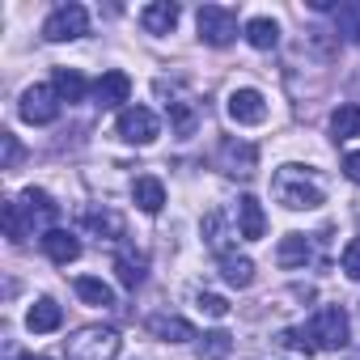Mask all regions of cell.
Returning <instances> with one entry per match:
<instances>
[{
  "label": "cell",
  "instance_id": "cell-1",
  "mask_svg": "<svg viewBox=\"0 0 360 360\" xmlns=\"http://www.w3.org/2000/svg\"><path fill=\"white\" fill-rule=\"evenodd\" d=\"M5 233H9V242H26L30 233H51L56 229V217H60V204L47 195V191H39V187H26L18 200H9L5 204Z\"/></svg>",
  "mask_w": 360,
  "mask_h": 360
},
{
  "label": "cell",
  "instance_id": "cell-2",
  "mask_svg": "<svg viewBox=\"0 0 360 360\" xmlns=\"http://www.w3.org/2000/svg\"><path fill=\"white\" fill-rule=\"evenodd\" d=\"M271 195H276V204H284V208H292V212H309V208L322 204V187L314 183V174H305L301 165L276 169V178H271Z\"/></svg>",
  "mask_w": 360,
  "mask_h": 360
},
{
  "label": "cell",
  "instance_id": "cell-3",
  "mask_svg": "<svg viewBox=\"0 0 360 360\" xmlns=\"http://www.w3.org/2000/svg\"><path fill=\"white\" fill-rule=\"evenodd\" d=\"M123 347L115 326H81L72 339H64L68 360H115Z\"/></svg>",
  "mask_w": 360,
  "mask_h": 360
},
{
  "label": "cell",
  "instance_id": "cell-4",
  "mask_svg": "<svg viewBox=\"0 0 360 360\" xmlns=\"http://www.w3.org/2000/svg\"><path fill=\"white\" fill-rule=\"evenodd\" d=\"M195 26H200V39L208 47H229L238 39V13L225 9V5H204L195 13Z\"/></svg>",
  "mask_w": 360,
  "mask_h": 360
},
{
  "label": "cell",
  "instance_id": "cell-5",
  "mask_svg": "<svg viewBox=\"0 0 360 360\" xmlns=\"http://www.w3.org/2000/svg\"><path fill=\"white\" fill-rule=\"evenodd\" d=\"M305 330H309V339H314V347H318V352H322V347H326V352H335V347H343V343H347V314H343L339 305H322Z\"/></svg>",
  "mask_w": 360,
  "mask_h": 360
},
{
  "label": "cell",
  "instance_id": "cell-6",
  "mask_svg": "<svg viewBox=\"0 0 360 360\" xmlns=\"http://www.w3.org/2000/svg\"><path fill=\"white\" fill-rule=\"evenodd\" d=\"M89 30V13L81 5H60L47 22H43V39L47 43H72Z\"/></svg>",
  "mask_w": 360,
  "mask_h": 360
},
{
  "label": "cell",
  "instance_id": "cell-7",
  "mask_svg": "<svg viewBox=\"0 0 360 360\" xmlns=\"http://www.w3.org/2000/svg\"><path fill=\"white\" fill-rule=\"evenodd\" d=\"M18 115L26 119V123H56L60 119V94L51 89V85H30L26 94H22V106H18Z\"/></svg>",
  "mask_w": 360,
  "mask_h": 360
},
{
  "label": "cell",
  "instance_id": "cell-8",
  "mask_svg": "<svg viewBox=\"0 0 360 360\" xmlns=\"http://www.w3.org/2000/svg\"><path fill=\"white\" fill-rule=\"evenodd\" d=\"M157 131H161V123H157V115L148 106H123L119 110V136L127 144H153Z\"/></svg>",
  "mask_w": 360,
  "mask_h": 360
},
{
  "label": "cell",
  "instance_id": "cell-9",
  "mask_svg": "<svg viewBox=\"0 0 360 360\" xmlns=\"http://www.w3.org/2000/svg\"><path fill=\"white\" fill-rule=\"evenodd\" d=\"M217 165H221L225 174H233V178H250V174L259 169V148L246 144V140H225V144L217 148Z\"/></svg>",
  "mask_w": 360,
  "mask_h": 360
},
{
  "label": "cell",
  "instance_id": "cell-10",
  "mask_svg": "<svg viewBox=\"0 0 360 360\" xmlns=\"http://www.w3.org/2000/svg\"><path fill=\"white\" fill-rule=\"evenodd\" d=\"M229 119L242 123V127L263 123V119H267V102H263V94H259V89H233V94H229Z\"/></svg>",
  "mask_w": 360,
  "mask_h": 360
},
{
  "label": "cell",
  "instance_id": "cell-11",
  "mask_svg": "<svg viewBox=\"0 0 360 360\" xmlns=\"http://www.w3.org/2000/svg\"><path fill=\"white\" fill-rule=\"evenodd\" d=\"M94 98H98V106H102V110L123 106V102L131 98V77H127V72H119V68L102 72V77H98V85H94Z\"/></svg>",
  "mask_w": 360,
  "mask_h": 360
},
{
  "label": "cell",
  "instance_id": "cell-12",
  "mask_svg": "<svg viewBox=\"0 0 360 360\" xmlns=\"http://www.w3.org/2000/svg\"><path fill=\"white\" fill-rule=\"evenodd\" d=\"M148 330H153L157 339H165V343H187V339H200V335H195V326H191L187 318H178V314H153V318H148Z\"/></svg>",
  "mask_w": 360,
  "mask_h": 360
},
{
  "label": "cell",
  "instance_id": "cell-13",
  "mask_svg": "<svg viewBox=\"0 0 360 360\" xmlns=\"http://www.w3.org/2000/svg\"><path fill=\"white\" fill-rule=\"evenodd\" d=\"M43 250H47V259H51L56 267H68V263L81 259V242H77L68 229H51V233H43Z\"/></svg>",
  "mask_w": 360,
  "mask_h": 360
},
{
  "label": "cell",
  "instance_id": "cell-14",
  "mask_svg": "<svg viewBox=\"0 0 360 360\" xmlns=\"http://www.w3.org/2000/svg\"><path fill=\"white\" fill-rule=\"evenodd\" d=\"M131 200H136V208H140V212L157 217V212L165 208V187H161V178H153V174L136 178V183H131Z\"/></svg>",
  "mask_w": 360,
  "mask_h": 360
},
{
  "label": "cell",
  "instance_id": "cell-15",
  "mask_svg": "<svg viewBox=\"0 0 360 360\" xmlns=\"http://www.w3.org/2000/svg\"><path fill=\"white\" fill-rule=\"evenodd\" d=\"M263 229H267L263 204H259L255 195H242V200H238V233H242L246 242H259V238H263Z\"/></svg>",
  "mask_w": 360,
  "mask_h": 360
},
{
  "label": "cell",
  "instance_id": "cell-16",
  "mask_svg": "<svg viewBox=\"0 0 360 360\" xmlns=\"http://www.w3.org/2000/svg\"><path fill=\"white\" fill-rule=\"evenodd\" d=\"M140 26L148 34H169L178 26V5H169V0H157V5H144L140 9Z\"/></svg>",
  "mask_w": 360,
  "mask_h": 360
},
{
  "label": "cell",
  "instance_id": "cell-17",
  "mask_svg": "<svg viewBox=\"0 0 360 360\" xmlns=\"http://www.w3.org/2000/svg\"><path fill=\"white\" fill-rule=\"evenodd\" d=\"M221 276L229 288H250L255 284V263L246 255H233V250H221Z\"/></svg>",
  "mask_w": 360,
  "mask_h": 360
},
{
  "label": "cell",
  "instance_id": "cell-18",
  "mask_svg": "<svg viewBox=\"0 0 360 360\" xmlns=\"http://www.w3.org/2000/svg\"><path fill=\"white\" fill-rule=\"evenodd\" d=\"M60 322H64V309L51 301V297H43V301H34L30 305V314H26V326L34 330V335H47V330H60Z\"/></svg>",
  "mask_w": 360,
  "mask_h": 360
},
{
  "label": "cell",
  "instance_id": "cell-19",
  "mask_svg": "<svg viewBox=\"0 0 360 360\" xmlns=\"http://www.w3.org/2000/svg\"><path fill=\"white\" fill-rule=\"evenodd\" d=\"M51 89L60 94V102H81L89 85H85V77H81L77 68H56V72H51Z\"/></svg>",
  "mask_w": 360,
  "mask_h": 360
},
{
  "label": "cell",
  "instance_id": "cell-20",
  "mask_svg": "<svg viewBox=\"0 0 360 360\" xmlns=\"http://www.w3.org/2000/svg\"><path fill=\"white\" fill-rule=\"evenodd\" d=\"M276 263L280 267H305L309 263V238L305 233H288L276 250Z\"/></svg>",
  "mask_w": 360,
  "mask_h": 360
},
{
  "label": "cell",
  "instance_id": "cell-21",
  "mask_svg": "<svg viewBox=\"0 0 360 360\" xmlns=\"http://www.w3.org/2000/svg\"><path fill=\"white\" fill-rule=\"evenodd\" d=\"M144 255H131V250H123V255H115V276H119V284L123 288H140L144 284Z\"/></svg>",
  "mask_w": 360,
  "mask_h": 360
},
{
  "label": "cell",
  "instance_id": "cell-22",
  "mask_svg": "<svg viewBox=\"0 0 360 360\" xmlns=\"http://www.w3.org/2000/svg\"><path fill=\"white\" fill-rule=\"evenodd\" d=\"M330 136H335V140H356V136H360V106H356V102H343V106L330 115Z\"/></svg>",
  "mask_w": 360,
  "mask_h": 360
},
{
  "label": "cell",
  "instance_id": "cell-23",
  "mask_svg": "<svg viewBox=\"0 0 360 360\" xmlns=\"http://www.w3.org/2000/svg\"><path fill=\"white\" fill-rule=\"evenodd\" d=\"M72 288H77V297H81L85 305H102V309H106V305H115V292H110V284H106V280L77 276V284H72Z\"/></svg>",
  "mask_w": 360,
  "mask_h": 360
},
{
  "label": "cell",
  "instance_id": "cell-24",
  "mask_svg": "<svg viewBox=\"0 0 360 360\" xmlns=\"http://www.w3.org/2000/svg\"><path fill=\"white\" fill-rule=\"evenodd\" d=\"M335 30L347 43H360V0H347V5H335Z\"/></svg>",
  "mask_w": 360,
  "mask_h": 360
},
{
  "label": "cell",
  "instance_id": "cell-25",
  "mask_svg": "<svg viewBox=\"0 0 360 360\" xmlns=\"http://www.w3.org/2000/svg\"><path fill=\"white\" fill-rule=\"evenodd\" d=\"M246 39H250V47L271 51V47L280 43V26H276L271 18H255V22H246Z\"/></svg>",
  "mask_w": 360,
  "mask_h": 360
},
{
  "label": "cell",
  "instance_id": "cell-26",
  "mask_svg": "<svg viewBox=\"0 0 360 360\" xmlns=\"http://www.w3.org/2000/svg\"><path fill=\"white\" fill-rule=\"evenodd\" d=\"M85 225L98 229V233H106V238H123V217H119V212H106V208L98 212V208H89V212H85Z\"/></svg>",
  "mask_w": 360,
  "mask_h": 360
},
{
  "label": "cell",
  "instance_id": "cell-27",
  "mask_svg": "<svg viewBox=\"0 0 360 360\" xmlns=\"http://www.w3.org/2000/svg\"><path fill=\"white\" fill-rule=\"evenodd\" d=\"M200 352H204L208 360H221V356L233 352V335H229V330H208V335L200 339Z\"/></svg>",
  "mask_w": 360,
  "mask_h": 360
},
{
  "label": "cell",
  "instance_id": "cell-28",
  "mask_svg": "<svg viewBox=\"0 0 360 360\" xmlns=\"http://www.w3.org/2000/svg\"><path fill=\"white\" fill-rule=\"evenodd\" d=\"M280 343H284L288 352H305V356H314V352H318L305 326H288V330H280Z\"/></svg>",
  "mask_w": 360,
  "mask_h": 360
},
{
  "label": "cell",
  "instance_id": "cell-29",
  "mask_svg": "<svg viewBox=\"0 0 360 360\" xmlns=\"http://www.w3.org/2000/svg\"><path fill=\"white\" fill-rule=\"evenodd\" d=\"M343 271H347L352 280H360V238H352V242L343 246Z\"/></svg>",
  "mask_w": 360,
  "mask_h": 360
},
{
  "label": "cell",
  "instance_id": "cell-30",
  "mask_svg": "<svg viewBox=\"0 0 360 360\" xmlns=\"http://www.w3.org/2000/svg\"><path fill=\"white\" fill-rule=\"evenodd\" d=\"M200 309H204V314H212V318H225V314H229L225 297H217V292H200Z\"/></svg>",
  "mask_w": 360,
  "mask_h": 360
},
{
  "label": "cell",
  "instance_id": "cell-31",
  "mask_svg": "<svg viewBox=\"0 0 360 360\" xmlns=\"http://www.w3.org/2000/svg\"><path fill=\"white\" fill-rule=\"evenodd\" d=\"M0 144H5V169H13V165H18V157H22V148H18L13 131H0Z\"/></svg>",
  "mask_w": 360,
  "mask_h": 360
},
{
  "label": "cell",
  "instance_id": "cell-32",
  "mask_svg": "<svg viewBox=\"0 0 360 360\" xmlns=\"http://www.w3.org/2000/svg\"><path fill=\"white\" fill-rule=\"evenodd\" d=\"M343 174L352 178V183H360V153H347L343 157Z\"/></svg>",
  "mask_w": 360,
  "mask_h": 360
},
{
  "label": "cell",
  "instance_id": "cell-33",
  "mask_svg": "<svg viewBox=\"0 0 360 360\" xmlns=\"http://www.w3.org/2000/svg\"><path fill=\"white\" fill-rule=\"evenodd\" d=\"M30 360H51V356H30Z\"/></svg>",
  "mask_w": 360,
  "mask_h": 360
}]
</instances>
